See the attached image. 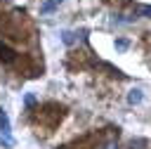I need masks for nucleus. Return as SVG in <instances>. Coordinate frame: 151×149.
Wrapping results in <instances>:
<instances>
[{
  "mask_svg": "<svg viewBox=\"0 0 151 149\" xmlns=\"http://www.w3.org/2000/svg\"><path fill=\"white\" fill-rule=\"evenodd\" d=\"M14 59V50H9L7 45H0V61H12Z\"/></svg>",
  "mask_w": 151,
  "mask_h": 149,
  "instance_id": "obj_1",
  "label": "nucleus"
},
{
  "mask_svg": "<svg viewBox=\"0 0 151 149\" xmlns=\"http://www.w3.org/2000/svg\"><path fill=\"white\" fill-rule=\"evenodd\" d=\"M127 102H130V104H139V102H142V90H132V92L127 95Z\"/></svg>",
  "mask_w": 151,
  "mask_h": 149,
  "instance_id": "obj_2",
  "label": "nucleus"
},
{
  "mask_svg": "<svg viewBox=\"0 0 151 149\" xmlns=\"http://www.w3.org/2000/svg\"><path fill=\"white\" fill-rule=\"evenodd\" d=\"M0 130H2L5 135L9 132V121H7V116H5V111H2V109H0Z\"/></svg>",
  "mask_w": 151,
  "mask_h": 149,
  "instance_id": "obj_3",
  "label": "nucleus"
},
{
  "mask_svg": "<svg viewBox=\"0 0 151 149\" xmlns=\"http://www.w3.org/2000/svg\"><path fill=\"white\" fill-rule=\"evenodd\" d=\"M59 2H61V0H50V2H45V5L40 7V12H42V14H45V12H52V9H54Z\"/></svg>",
  "mask_w": 151,
  "mask_h": 149,
  "instance_id": "obj_4",
  "label": "nucleus"
},
{
  "mask_svg": "<svg viewBox=\"0 0 151 149\" xmlns=\"http://www.w3.org/2000/svg\"><path fill=\"white\" fill-rule=\"evenodd\" d=\"M61 38H64V43H66V45H71V43H73V33H68V31H64V33H61Z\"/></svg>",
  "mask_w": 151,
  "mask_h": 149,
  "instance_id": "obj_5",
  "label": "nucleus"
},
{
  "mask_svg": "<svg viewBox=\"0 0 151 149\" xmlns=\"http://www.w3.org/2000/svg\"><path fill=\"white\" fill-rule=\"evenodd\" d=\"M116 47L118 50H127V40H116Z\"/></svg>",
  "mask_w": 151,
  "mask_h": 149,
  "instance_id": "obj_6",
  "label": "nucleus"
},
{
  "mask_svg": "<svg viewBox=\"0 0 151 149\" xmlns=\"http://www.w3.org/2000/svg\"><path fill=\"white\" fill-rule=\"evenodd\" d=\"M144 14H149V17H151V5H149V7H144Z\"/></svg>",
  "mask_w": 151,
  "mask_h": 149,
  "instance_id": "obj_7",
  "label": "nucleus"
}]
</instances>
